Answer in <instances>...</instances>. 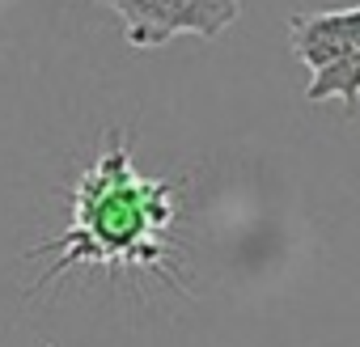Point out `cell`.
Instances as JSON below:
<instances>
[{"label": "cell", "mask_w": 360, "mask_h": 347, "mask_svg": "<svg viewBox=\"0 0 360 347\" xmlns=\"http://www.w3.org/2000/svg\"><path fill=\"white\" fill-rule=\"evenodd\" d=\"M178 216L174 183L144 178L131 161L123 131H110L98 161L72 187V221L47 246H34L26 258H51L39 288L56 284L68 267H131L161 271L169 258L165 233Z\"/></svg>", "instance_id": "obj_1"}, {"label": "cell", "mask_w": 360, "mask_h": 347, "mask_svg": "<svg viewBox=\"0 0 360 347\" xmlns=\"http://www.w3.org/2000/svg\"><path fill=\"white\" fill-rule=\"evenodd\" d=\"M123 18V39L127 47H165L178 34H195V39H221L242 5L238 0H102Z\"/></svg>", "instance_id": "obj_2"}, {"label": "cell", "mask_w": 360, "mask_h": 347, "mask_svg": "<svg viewBox=\"0 0 360 347\" xmlns=\"http://www.w3.org/2000/svg\"><path fill=\"white\" fill-rule=\"evenodd\" d=\"M288 43H292V55L309 72L326 68L330 60L360 47V5L356 9H326V13H297L288 22Z\"/></svg>", "instance_id": "obj_3"}, {"label": "cell", "mask_w": 360, "mask_h": 347, "mask_svg": "<svg viewBox=\"0 0 360 347\" xmlns=\"http://www.w3.org/2000/svg\"><path fill=\"white\" fill-rule=\"evenodd\" d=\"M305 98L309 102H330L335 98L343 106H356V98H360V47L339 55V60H330L326 68H318L309 89H305Z\"/></svg>", "instance_id": "obj_4"}]
</instances>
